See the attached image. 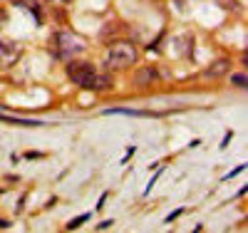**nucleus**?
Returning a JSON list of instances; mask_svg holds the SVG:
<instances>
[{"label": "nucleus", "mask_w": 248, "mask_h": 233, "mask_svg": "<svg viewBox=\"0 0 248 233\" xmlns=\"http://www.w3.org/2000/svg\"><path fill=\"white\" fill-rule=\"evenodd\" d=\"M181 214H184V208H176V211H171V214H169V218H167V221H174V218H179Z\"/></svg>", "instance_id": "11"}, {"label": "nucleus", "mask_w": 248, "mask_h": 233, "mask_svg": "<svg viewBox=\"0 0 248 233\" xmlns=\"http://www.w3.org/2000/svg\"><path fill=\"white\" fill-rule=\"evenodd\" d=\"M0 122H5V124H15V126H43L45 122H37V119H17V117H8L0 112Z\"/></svg>", "instance_id": "6"}, {"label": "nucleus", "mask_w": 248, "mask_h": 233, "mask_svg": "<svg viewBox=\"0 0 248 233\" xmlns=\"http://www.w3.org/2000/svg\"><path fill=\"white\" fill-rule=\"evenodd\" d=\"M90 218V214H85V216H77V218H72L70 223H67V228H77V226H82V223H85Z\"/></svg>", "instance_id": "9"}, {"label": "nucleus", "mask_w": 248, "mask_h": 233, "mask_svg": "<svg viewBox=\"0 0 248 233\" xmlns=\"http://www.w3.org/2000/svg\"><path fill=\"white\" fill-rule=\"evenodd\" d=\"M55 45H57V55L60 57H67L70 60V57H75L79 52H85L87 42H85V37H79L72 30H60L55 35Z\"/></svg>", "instance_id": "3"}, {"label": "nucleus", "mask_w": 248, "mask_h": 233, "mask_svg": "<svg viewBox=\"0 0 248 233\" xmlns=\"http://www.w3.org/2000/svg\"><path fill=\"white\" fill-rule=\"evenodd\" d=\"M223 72H229V60H216L214 65L206 70V77H221Z\"/></svg>", "instance_id": "8"}, {"label": "nucleus", "mask_w": 248, "mask_h": 233, "mask_svg": "<svg viewBox=\"0 0 248 233\" xmlns=\"http://www.w3.org/2000/svg\"><path fill=\"white\" fill-rule=\"evenodd\" d=\"M137 47L132 42H114V45L107 50L105 55V67L109 72H117V70H127L137 62Z\"/></svg>", "instance_id": "2"}, {"label": "nucleus", "mask_w": 248, "mask_h": 233, "mask_svg": "<svg viewBox=\"0 0 248 233\" xmlns=\"http://www.w3.org/2000/svg\"><path fill=\"white\" fill-rule=\"evenodd\" d=\"M67 75L70 79L82 90H92V92H105V90H112V77L109 75H102L94 70L92 62H70L67 65Z\"/></svg>", "instance_id": "1"}, {"label": "nucleus", "mask_w": 248, "mask_h": 233, "mask_svg": "<svg viewBox=\"0 0 248 233\" xmlns=\"http://www.w3.org/2000/svg\"><path fill=\"white\" fill-rule=\"evenodd\" d=\"M20 55H23V47L15 40H0V70L13 67L20 60Z\"/></svg>", "instance_id": "4"}, {"label": "nucleus", "mask_w": 248, "mask_h": 233, "mask_svg": "<svg viewBox=\"0 0 248 233\" xmlns=\"http://www.w3.org/2000/svg\"><path fill=\"white\" fill-rule=\"evenodd\" d=\"M8 226H10L8 221H0V228H8Z\"/></svg>", "instance_id": "12"}, {"label": "nucleus", "mask_w": 248, "mask_h": 233, "mask_svg": "<svg viewBox=\"0 0 248 233\" xmlns=\"http://www.w3.org/2000/svg\"><path fill=\"white\" fill-rule=\"evenodd\" d=\"M105 114H124V117H159L156 112H147V109H105Z\"/></svg>", "instance_id": "7"}, {"label": "nucleus", "mask_w": 248, "mask_h": 233, "mask_svg": "<svg viewBox=\"0 0 248 233\" xmlns=\"http://www.w3.org/2000/svg\"><path fill=\"white\" fill-rule=\"evenodd\" d=\"M156 79V70H152V67H144V70H139L137 72V77H134V84L137 87H149V84Z\"/></svg>", "instance_id": "5"}, {"label": "nucleus", "mask_w": 248, "mask_h": 233, "mask_svg": "<svg viewBox=\"0 0 248 233\" xmlns=\"http://www.w3.org/2000/svg\"><path fill=\"white\" fill-rule=\"evenodd\" d=\"M246 82H248L246 72L243 75H233V84H236V87H246Z\"/></svg>", "instance_id": "10"}]
</instances>
